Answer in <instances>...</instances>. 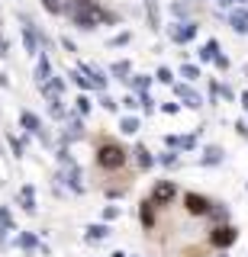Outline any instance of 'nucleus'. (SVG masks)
Returning <instances> with one entry per match:
<instances>
[{
    "label": "nucleus",
    "instance_id": "1",
    "mask_svg": "<svg viewBox=\"0 0 248 257\" xmlns=\"http://www.w3.org/2000/svg\"><path fill=\"white\" fill-rule=\"evenodd\" d=\"M97 164H100V167H107V171H119V167L126 164V151L119 148V145H113V141H110V145H103V148L97 151Z\"/></svg>",
    "mask_w": 248,
    "mask_h": 257
},
{
    "label": "nucleus",
    "instance_id": "2",
    "mask_svg": "<svg viewBox=\"0 0 248 257\" xmlns=\"http://www.w3.org/2000/svg\"><path fill=\"white\" fill-rule=\"evenodd\" d=\"M23 45L29 55H39V32H36V26L29 20H23Z\"/></svg>",
    "mask_w": 248,
    "mask_h": 257
},
{
    "label": "nucleus",
    "instance_id": "3",
    "mask_svg": "<svg viewBox=\"0 0 248 257\" xmlns=\"http://www.w3.org/2000/svg\"><path fill=\"white\" fill-rule=\"evenodd\" d=\"M171 196H174V187H171V183H158L155 187V199L158 203H168Z\"/></svg>",
    "mask_w": 248,
    "mask_h": 257
},
{
    "label": "nucleus",
    "instance_id": "4",
    "mask_svg": "<svg viewBox=\"0 0 248 257\" xmlns=\"http://www.w3.org/2000/svg\"><path fill=\"white\" fill-rule=\"evenodd\" d=\"M187 206H190V212H206L209 209V203L203 196H187Z\"/></svg>",
    "mask_w": 248,
    "mask_h": 257
},
{
    "label": "nucleus",
    "instance_id": "5",
    "mask_svg": "<svg viewBox=\"0 0 248 257\" xmlns=\"http://www.w3.org/2000/svg\"><path fill=\"white\" fill-rule=\"evenodd\" d=\"M20 119H23V125H26V132H36V135L42 132V129H39V119L32 116V113H23V116H20Z\"/></svg>",
    "mask_w": 248,
    "mask_h": 257
},
{
    "label": "nucleus",
    "instance_id": "6",
    "mask_svg": "<svg viewBox=\"0 0 248 257\" xmlns=\"http://www.w3.org/2000/svg\"><path fill=\"white\" fill-rule=\"evenodd\" d=\"M42 7H45L48 13H55V16H58V13H65V10H68V7H65V0H42Z\"/></svg>",
    "mask_w": 248,
    "mask_h": 257
},
{
    "label": "nucleus",
    "instance_id": "7",
    "mask_svg": "<svg viewBox=\"0 0 248 257\" xmlns=\"http://www.w3.org/2000/svg\"><path fill=\"white\" fill-rule=\"evenodd\" d=\"M178 94L187 100V106H200V97H197L194 90H187V87H178Z\"/></svg>",
    "mask_w": 248,
    "mask_h": 257
},
{
    "label": "nucleus",
    "instance_id": "8",
    "mask_svg": "<svg viewBox=\"0 0 248 257\" xmlns=\"http://www.w3.org/2000/svg\"><path fill=\"white\" fill-rule=\"evenodd\" d=\"M194 32H197V26H184V29H174V39L187 42V39H194Z\"/></svg>",
    "mask_w": 248,
    "mask_h": 257
},
{
    "label": "nucleus",
    "instance_id": "9",
    "mask_svg": "<svg viewBox=\"0 0 248 257\" xmlns=\"http://www.w3.org/2000/svg\"><path fill=\"white\" fill-rule=\"evenodd\" d=\"M232 26L239 32H248V13H232Z\"/></svg>",
    "mask_w": 248,
    "mask_h": 257
},
{
    "label": "nucleus",
    "instance_id": "10",
    "mask_svg": "<svg viewBox=\"0 0 248 257\" xmlns=\"http://www.w3.org/2000/svg\"><path fill=\"white\" fill-rule=\"evenodd\" d=\"M232 238H235L232 228H219V235H213V241H216V244H229Z\"/></svg>",
    "mask_w": 248,
    "mask_h": 257
},
{
    "label": "nucleus",
    "instance_id": "11",
    "mask_svg": "<svg viewBox=\"0 0 248 257\" xmlns=\"http://www.w3.org/2000/svg\"><path fill=\"white\" fill-rule=\"evenodd\" d=\"M36 80H39V84H45V80H48V61H45V58H39V68H36Z\"/></svg>",
    "mask_w": 248,
    "mask_h": 257
},
{
    "label": "nucleus",
    "instance_id": "12",
    "mask_svg": "<svg viewBox=\"0 0 248 257\" xmlns=\"http://www.w3.org/2000/svg\"><path fill=\"white\" fill-rule=\"evenodd\" d=\"M119 129H123L126 135H132V132H139V122H135V119H123V122H119Z\"/></svg>",
    "mask_w": 248,
    "mask_h": 257
},
{
    "label": "nucleus",
    "instance_id": "13",
    "mask_svg": "<svg viewBox=\"0 0 248 257\" xmlns=\"http://www.w3.org/2000/svg\"><path fill=\"white\" fill-rule=\"evenodd\" d=\"M107 235H110L107 225H93V228H90V238H107Z\"/></svg>",
    "mask_w": 248,
    "mask_h": 257
},
{
    "label": "nucleus",
    "instance_id": "14",
    "mask_svg": "<svg viewBox=\"0 0 248 257\" xmlns=\"http://www.w3.org/2000/svg\"><path fill=\"white\" fill-rule=\"evenodd\" d=\"M71 80H74L78 87H84V90L90 87V80H87V78H81V71H74V74H71Z\"/></svg>",
    "mask_w": 248,
    "mask_h": 257
},
{
    "label": "nucleus",
    "instance_id": "15",
    "mask_svg": "<svg viewBox=\"0 0 248 257\" xmlns=\"http://www.w3.org/2000/svg\"><path fill=\"white\" fill-rule=\"evenodd\" d=\"M87 109H90V100H87V97H78V113H81V116H84Z\"/></svg>",
    "mask_w": 248,
    "mask_h": 257
},
{
    "label": "nucleus",
    "instance_id": "16",
    "mask_svg": "<svg viewBox=\"0 0 248 257\" xmlns=\"http://www.w3.org/2000/svg\"><path fill=\"white\" fill-rule=\"evenodd\" d=\"M135 155H139V164H142V167H148V164H152V158H148V151H145V148H139Z\"/></svg>",
    "mask_w": 248,
    "mask_h": 257
},
{
    "label": "nucleus",
    "instance_id": "17",
    "mask_svg": "<svg viewBox=\"0 0 248 257\" xmlns=\"http://www.w3.org/2000/svg\"><path fill=\"white\" fill-rule=\"evenodd\" d=\"M158 80H161V84H171V71L161 68V71H158Z\"/></svg>",
    "mask_w": 248,
    "mask_h": 257
},
{
    "label": "nucleus",
    "instance_id": "18",
    "mask_svg": "<svg viewBox=\"0 0 248 257\" xmlns=\"http://www.w3.org/2000/svg\"><path fill=\"white\" fill-rule=\"evenodd\" d=\"M126 71H129V64H126V61H119V64H113V74H126Z\"/></svg>",
    "mask_w": 248,
    "mask_h": 257
},
{
    "label": "nucleus",
    "instance_id": "19",
    "mask_svg": "<svg viewBox=\"0 0 248 257\" xmlns=\"http://www.w3.org/2000/svg\"><path fill=\"white\" fill-rule=\"evenodd\" d=\"M126 42H129V32H123V36H116V39H113V45H126Z\"/></svg>",
    "mask_w": 248,
    "mask_h": 257
},
{
    "label": "nucleus",
    "instance_id": "20",
    "mask_svg": "<svg viewBox=\"0 0 248 257\" xmlns=\"http://www.w3.org/2000/svg\"><path fill=\"white\" fill-rule=\"evenodd\" d=\"M100 103H103V106H107V109H110V113H113V109H116V100H110V97H103V100H100Z\"/></svg>",
    "mask_w": 248,
    "mask_h": 257
},
{
    "label": "nucleus",
    "instance_id": "21",
    "mask_svg": "<svg viewBox=\"0 0 248 257\" xmlns=\"http://www.w3.org/2000/svg\"><path fill=\"white\" fill-rule=\"evenodd\" d=\"M0 218H3V222H7V225H10V212L3 209V206H0Z\"/></svg>",
    "mask_w": 248,
    "mask_h": 257
},
{
    "label": "nucleus",
    "instance_id": "22",
    "mask_svg": "<svg viewBox=\"0 0 248 257\" xmlns=\"http://www.w3.org/2000/svg\"><path fill=\"white\" fill-rule=\"evenodd\" d=\"M7 55V39H0V58Z\"/></svg>",
    "mask_w": 248,
    "mask_h": 257
},
{
    "label": "nucleus",
    "instance_id": "23",
    "mask_svg": "<svg viewBox=\"0 0 248 257\" xmlns=\"http://www.w3.org/2000/svg\"><path fill=\"white\" fill-rule=\"evenodd\" d=\"M0 87H7V78H3V74H0Z\"/></svg>",
    "mask_w": 248,
    "mask_h": 257
}]
</instances>
